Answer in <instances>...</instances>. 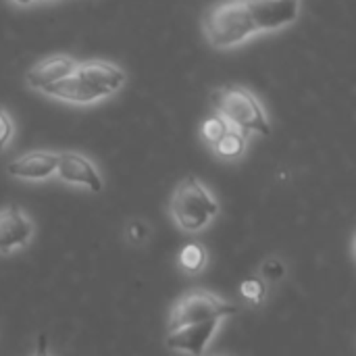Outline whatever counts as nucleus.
Listing matches in <instances>:
<instances>
[{
  "mask_svg": "<svg viewBox=\"0 0 356 356\" xmlns=\"http://www.w3.org/2000/svg\"><path fill=\"white\" fill-rule=\"evenodd\" d=\"M248 144H250V136L229 127L213 146L211 152L225 163H238L240 159H244V154L248 152Z\"/></svg>",
  "mask_w": 356,
  "mask_h": 356,
  "instance_id": "obj_11",
  "label": "nucleus"
},
{
  "mask_svg": "<svg viewBox=\"0 0 356 356\" xmlns=\"http://www.w3.org/2000/svg\"><path fill=\"white\" fill-rule=\"evenodd\" d=\"M219 211V200L196 175L184 177L169 198V215L186 234H198L207 229Z\"/></svg>",
  "mask_w": 356,
  "mask_h": 356,
  "instance_id": "obj_4",
  "label": "nucleus"
},
{
  "mask_svg": "<svg viewBox=\"0 0 356 356\" xmlns=\"http://www.w3.org/2000/svg\"><path fill=\"white\" fill-rule=\"evenodd\" d=\"M229 129V125L219 117V115H215V113H211L209 117H204L202 119V123H200V129H198V134H200V140H202V144H207L209 148L225 134Z\"/></svg>",
  "mask_w": 356,
  "mask_h": 356,
  "instance_id": "obj_13",
  "label": "nucleus"
},
{
  "mask_svg": "<svg viewBox=\"0 0 356 356\" xmlns=\"http://www.w3.org/2000/svg\"><path fill=\"white\" fill-rule=\"evenodd\" d=\"M79 58L69 54V52H54L48 54L40 60H35L25 73H23V83L31 90V92H40L44 88H50L58 81H63L67 75L73 73V69L77 67Z\"/></svg>",
  "mask_w": 356,
  "mask_h": 356,
  "instance_id": "obj_7",
  "label": "nucleus"
},
{
  "mask_svg": "<svg viewBox=\"0 0 356 356\" xmlns=\"http://www.w3.org/2000/svg\"><path fill=\"white\" fill-rule=\"evenodd\" d=\"M40 2H42V4H52V2H60V0H38V4H40Z\"/></svg>",
  "mask_w": 356,
  "mask_h": 356,
  "instance_id": "obj_20",
  "label": "nucleus"
},
{
  "mask_svg": "<svg viewBox=\"0 0 356 356\" xmlns=\"http://www.w3.org/2000/svg\"><path fill=\"white\" fill-rule=\"evenodd\" d=\"M211 111L219 115L229 127L248 136H269L271 119L261 98L246 86L225 83L211 92Z\"/></svg>",
  "mask_w": 356,
  "mask_h": 356,
  "instance_id": "obj_3",
  "label": "nucleus"
},
{
  "mask_svg": "<svg viewBox=\"0 0 356 356\" xmlns=\"http://www.w3.org/2000/svg\"><path fill=\"white\" fill-rule=\"evenodd\" d=\"M8 6H13V8H19V10H25V8H31V6H35L38 4V0H4Z\"/></svg>",
  "mask_w": 356,
  "mask_h": 356,
  "instance_id": "obj_19",
  "label": "nucleus"
},
{
  "mask_svg": "<svg viewBox=\"0 0 356 356\" xmlns=\"http://www.w3.org/2000/svg\"><path fill=\"white\" fill-rule=\"evenodd\" d=\"M240 294L244 298V302H248L250 307H261L267 298V284L257 275V277H246L240 284Z\"/></svg>",
  "mask_w": 356,
  "mask_h": 356,
  "instance_id": "obj_14",
  "label": "nucleus"
},
{
  "mask_svg": "<svg viewBox=\"0 0 356 356\" xmlns=\"http://www.w3.org/2000/svg\"><path fill=\"white\" fill-rule=\"evenodd\" d=\"M125 234H127V240L131 244H144L146 238H148V225L144 221H131L127 225V232Z\"/></svg>",
  "mask_w": 356,
  "mask_h": 356,
  "instance_id": "obj_17",
  "label": "nucleus"
},
{
  "mask_svg": "<svg viewBox=\"0 0 356 356\" xmlns=\"http://www.w3.org/2000/svg\"><path fill=\"white\" fill-rule=\"evenodd\" d=\"M15 134H17L15 119H13L10 111L0 104V154L8 150V146L15 140Z\"/></svg>",
  "mask_w": 356,
  "mask_h": 356,
  "instance_id": "obj_16",
  "label": "nucleus"
},
{
  "mask_svg": "<svg viewBox=\"0 0 356 356\" xmlns=\"http://www.w3.org/2000/svg\"><path fill=\"white\" fill-rule=\"evenodd\" d=\"M221 323H223V319H211V321L173 327L167 332V346L179 355L204 356L207 346L211 344V340L217 334Z\"/></svg>",
  "mask_w": 356,
  "mask_h": 356,
  "instance_id": "obj_8",
  "label": "nucleus"
},
{
  "mask_svg": "<svg viewBox=\"0 0 356 356\" xmlns=\"http://www.w3.org/2000/svg\"><path fill=\"white\" fill-rule=\"evenodd\" d=\"M238 313V307L223 300L221 296L209 292V290H190L184 296L175 300L169 315V330L188 325V323H200L211 319H225Z\"/></svg>",
  "mask_w": 356,
  "mask_h": 356,
  "instance_id": "obj_5",
  "label": "nucleus"
},
{
  "mask_svg": "<svg viewBox=\"0 0 356 356\" xmlns=\"http://www.w3.org/2000/svg\"><path fill=\"white\" fill-rule=\"evenodd\" d=\"M282 2H300V0H282Z\"/></svg>",
  "mask_w": 356,
  "mask_h": 356,
  "instance_id": "obj_21",
  "label": "nucleus"
},
{
  "mask_svg": "<svg viewBox=\"0 0 356 356\" xmlns=\"http://www.w3.org/2000/svg\"><path fill=\"white\" fill-rule=\"evenodd\" d=\"M31 356H50V350H48V340H46V336H44V334L38 338L35 350H33V355Z\"/></svg>",
  "mask_w": 356,
  "mask_h": 356,
  "instance_id": "obj_18",
  "label": "nucleus"
},
{
  "mask_svg": "<svg viewBox=\"0 0 356 356\" xmlns=\"http://www.w3.org/2000/svg\"><path fill=\"white\" fill-rule=\"evenodd\" d=\"M207 263H209V252H207V248H204L202 244H198V242L186 244V246L179 250V254H177V265H179V269L186 271V273H190V275L204 271Z\"/></svg>",
  "mask_w": 356,
  "mask_h": 356,
  "instance_id": "obj_12",
  "label": "nucleus"
},
{
  "mask_svg": "<svg viewBox=\"0 0 356 356\" xmlns=\"http://www.w3.org/2000/svg\"><path fill=\"white\" fill-rule=\"evenodd\" d=\"M54 177L67 186L83 188L94 194L102 192V188H104L102 175H100L96 163L88 154L77 152V150H60L58 152V165H56Z\"/></svg>",
  "mask_w": 356,
  "mask_h": 356,
  "instance_id": "obj_6",
  "label": "nucleus"
},
{
  "mask_svg": "<svg viewBox=\"0 0 356 356\" xmlns=\"http://www.w3.org/2000/svg\"><path fill=\"white\" fill-rule=\"evenodd\" d=\"M300 2L282 0H217L200 19L207 44L217 52H232L250 40L277 33L298 21Z\"/></svg>",
  "mask_w": 356,
  "mask_h": 356,
  "instance_id": "obj_1",
  "label": "nucleus"
},
{
  "mask_svg": "<svg viewBox=\"0 0 356 356\" xmlns=\"http://www.w3.org/2000/svg\"><path fill=\"white\" fill-rule=\"evenodd\" d=\"M127 86V71L108 58H83L63 81L38 94L69 106H94L115 98Z\"/></svg>",
  "mask_w": 356,
  "mask_h": 356,
  "instance_id": "obj_2",
  "label": "nucleus"
},
{
  "mask_svg": "<svg viewBox=\"0 0 356 356\" xmlns=\"http://www.w3.org/2000/svg\"><path fill=\"white\" fill-rule=\"evenodd\" d=\"M288 269L284 265V261L280 257H267L261 267H259V277L263 282H269V284H277L286 277Z\"/></svg>",
  "mask_w": 356,
  "mask_h": 356,
  "instance_id": "obj_15",
  "label": "nucleus"
},
{
  "mask_svg": "<svg viewBox=\"0 0 356 356\" xmlns=\"http://www.w3.org/2000/svg\"><path fill=\"white\" fill-rule=\"evenodd\" d=\"M56 165H58V152L42 148V150L23 152L21 156L13 159L6 165V173L21 181L40 184V181H48L54 177Z\"/></svg>",
  "mask_w": 356,
  "mask_h": 356,
  "instance_id": "obj_9",
  "label": "nucleus"
},
{
  "mask_svg": "<svg viewBox=\"0 0 356 356\" xmlns=\"http://www.w3.org/2000/svg\"><path fill=\"white\" fill-rule=\"evenodd\" d=\"M33 236V223L17 204L0 209V254L25 248Z\"/></svg>",
  "mask_w": 356,
  "mask_h": 356,
  "instance_id": "obj_10",
  "label": "nucleus"
}]
</instances>
